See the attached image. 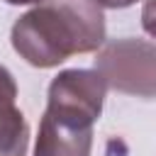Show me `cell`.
<instances>
[{"label":"cell","mask_w":156,"mask_h":156,"mask_svg":"<svg viewBox=\"0 0 156 156\" xmlns=\"http://www.w3.org/2000/svg\"><path fill=\"white\" fill-rule=\"evenodd\" d=\"M12 49L34 68H54L105 44V15L95 0H39L10 32Z\"/></svg>","instance_id":"obj_1"},{"label":"cell","mask_w":156,"mask_h":156,"mask_svg":"<svg viewBox=\"0 0 156 156\" xmlns=\"http://www.w3.org/2000/svg\"><path fill=\"white\" fill-rule=\"evenodd\" d=\"M107 85L93 68H66L49 83L34 156H90L93 124L102 112Z\"/></svg>","instance_id":"obj_2"},{"label":"cell","mask_w":156,"mask_h":156,"mask_svg":"<svg viewBox=\"0 0 156 156\" xmlns=\"http://www.w3.org/2000/svg\"><path fill=\"white\" fill-rule=\"evenodd\" d=\"M95 71L105 85L151 100L156 93V49L146 39H115L100 46L95 56Z\"/></svg>","instance_id":"obj_3"},{"label":"cell","mask_w":156,"mask_h":156,"mask_svg":"<svg viewBox=\"0 0 156 156\" xmlns=\"http://www.w3.org/2000/svg\"><path fill=\"white\" fill-rule=\"evenodd\" d=\"M15 100L17 83L12 73L0 63V156H27L29 124Z\"/></svg>","instance_id":"obj_4"},{"label":"cell","mask_w":156,"mask_h":156,"mask_svg":"<svg viewBox=\"0 0 156 156\" xmlns=\"http://www.w3.org/2000/svg\"><path fill=\"white\" fill-rule=\"evenodd\" d=\"M100 7H110V10H122V7H129L139 0H95Z\"/></svg>","instance_id":"obj_5"},{"label":"cell","mask_w":156,"mask_h":156,"mask_svg":"<svg viewBox=\"0 0 156 156\" xmlns=\"http://www.w3.org/2000/svg\"><path fill=\"white\" fill-rule=\"evenodd\" d=\"M7 5H37L39 0H5Z\"/></svg>","instance_id":"obj_6"}]
</instances>
